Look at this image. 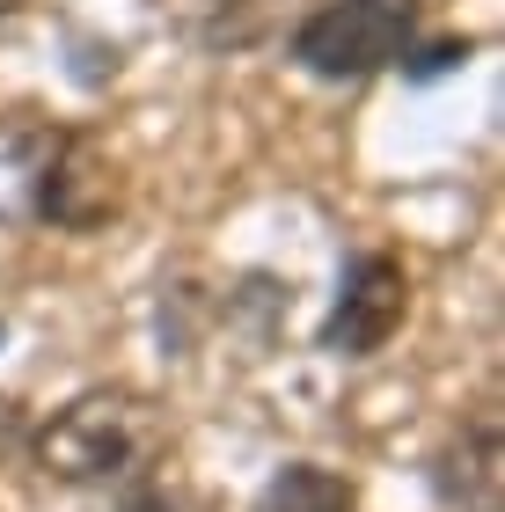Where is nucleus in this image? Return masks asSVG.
<instances>
[{
  "label": "nucleus",
  "mask_w": 505,
  "mask_h": 512,
  "mask_svg": "<svg viewBox=\"0 0 505 512\" xmlns=\"http://www.w3.org/2000/svg\"><path fill=\"white\" fill-rule=\"evenodd\" d=\"M37 469L52 483L96 491V483H132L162 454V410L140 388H81L74 403H59L30 439Z\"/></svg>",
  "instance_id": "1"
},
{
  "label": "nucleus",
  "mask_w": 505,
  "mask_h": 512,
  "mask_svg": "<svg viewBox=\"0 0 505 512\" xmlns=\"http://www.w3.org/2000/svg\"><path fill=\"white\" fill-rule=\"evenodd\" d=\"M418 37V0H323L293 30V59L315 81H366L396 66Z\"/></svg>",
  "instance_id": "2"
},
{
  "label": "nucleus",
  "mask_w": 505,
  "mask_h": 512,
  "mask_svg": "<svg viewBox=\"0 0 505 512\" xmlns=\"http://www.w3.org/2000/svg\"><path fill=\"white\" fill-rule=\"evenodd\" d=\"M30 198H37V213L52 220V227H74V235H88V227L118 220L125 176H118V161H110L96 139L66 132V139H52V154L30 169Z\"/></svg>",
  "instance_id": "3"
},
{
  "label": "nucleus",
  "mask_w": 505,
  "mask_h": 512,
  "mask_svg": "<svg viewBox=\"0 0 505 512\" xmlns=\"http://www.w3.org/2000/svg\"><path fill=\"white\" fill-rule=\"evenodd\" d=\"M403 315H410V278L396 256H359L352 271H344V286H337V308L323 322V344L337 359H374L388 337L403 330Z\"/></svg>",
  "instance_id": "4"
},
{
  "label": "nucleus",
  "mask_w": 505,
  "mask_h": 512,
  "mask_svg": "<svg viewBox=\"0 0 505 512\" xmlns=\"http://www.w3.org/2000/svg\"><path fill=\"white\" fill-rule=\"evenodd\" d=\"M498 417H476V425L447 447L440 461V491L462 505V512H498V491H505V469H498Z\"/></svg>",
  "instance_id": "5"
},
{
  "label": "nucleus",
  "mask_w": 505,
  "mask_h": 512,
  "mask_svg": "<svg viewBox=\"0 0 505 512\" xmlns=\"http://www.w3.org/2000/svg\"><path fill=\"white\" fill-rule=\"evenodd\" d=\"M293 0H183V22L205 52H249L286 22Z\"/></svg>",
  "instance_id": "6"
},
{
  "label": "nucleus",
  "mask_w": 505,
  "mask_h": 512,
  "mask_svg": "<svg viewBox=\"0 0 505 512\" xmlns=\"http://www.w3.org/2000/svg\"><path fill=\"white\" fill-rule=\"evenodd\" d=\"M249 512H352V483L337 469H323V461H286Z\"/></svg>",
  "instance_id": "7"
},
{
  "label": "nucleus",
  "mask_w": 505,
  "mask_h": 512,
  "mask_svg": "<svg viewBox=\"0 0 505 512\" xmlns=\"http://www.w3.org/2000/svg\"><path fill=\"white\" fill-rule=\"evenodd\" d=\"M118 512H213V498L205 491H191L183 476H132L125 483V498H118Z\"/></svg>",
  "instance_id": "8"
},
{
  "label": "nucleus",
  "mask_w": 505,
  "mask_h": 512,
  "mask_svg": "<svg viewBox=\"0 0 505 512\" xmlns=\"http://www.w3.org/2000/svg\"><path fill=\"white\" fill-rule=\"evenodd\" d=\"M15 439H22V403H15V395H0V461L15 454Z\"/></svg>",
  "instance_id": "9"
},
{
  "label": "nucleus",
  "mask_w": 505,
  "mask_h": 512,
  "mask_svg": "<svg viewBox=\"0 0 505 512\" xmlns=\"http://www.w3.org/2000/svg\"><path fill=\"white\" fill-rule=\"evenodd\" d=\"M15 8H22V0H0V22H8V15H15Z\"/></svg>",
  "instance_id": "10"
}]
</instances>
